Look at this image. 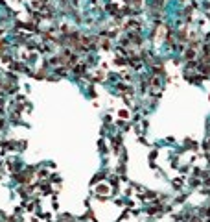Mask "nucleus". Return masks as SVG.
<instances>
[{"mask_svg":"<svg viewBox=\"0 0 210 222\" xmlns=\"http://www.w3.org/2000/svg\"><path fill=\"white\" fill-rule=\"evenodd\" d=\"M26 146H28L26 141H15V152H24Z\"/></svg>","mask_w":210,"mask_h":222,"instance_id":"1","label":"nucleus"},{"mask_svg":"<svg viewBox=\"0 0 210 222\" xmlns=\"http://www.w3.org/2000/svg\"><path fill=\"white\" fill-rule=\"evenodd\" d=\"M184 57H186L188 61H192V59L196 57V50H194V48H186V52H184Z\"/></svg>","mask_w":210,"mask_h":222,"instance_id":"2","label":"nucleus"},{"mask_svg":"<svg viewBox=\"0 0 210 222\" xmlns=\"http://www.w3.org/2000/svg\"><path fill=\"white\" fill-rule=\"evenodd\" d=\"M118 117H120V119H129V111H127V109H120V111H118Z\"/></svg>","mask_w":210,"mask_h":222,"instance_id":"3","label":"nucleus"}]
</instances>
